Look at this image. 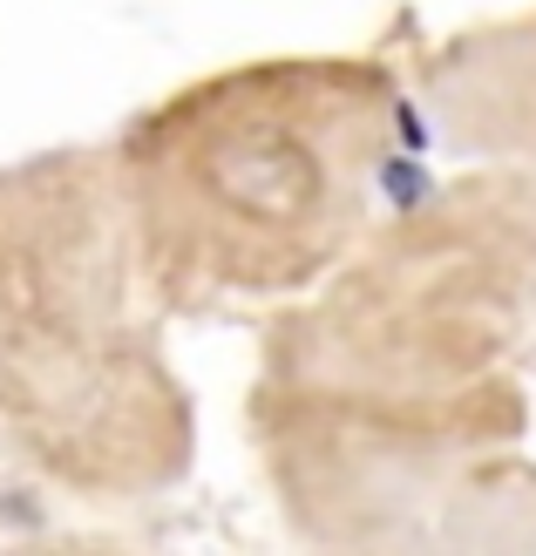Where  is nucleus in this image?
Wrapping results in <instances>:
<instances>
[{
    "label": "nucleus",
    "mask_w": 536,
    "mask_h": 556,
    "mask_svg": "<svg viewBox=\"0 0 536 556\" xmlns=\"http://www.w3.org/2000/svg\"><path fill=\"white\" fill-rule=\"evenodd\" d=\"M408 68L366 48L217 62L102 136L163 319H265L340 265L421 177Z\"/></svg>",
    "instance_id": "1"
},
{
    "label": "nucleus",
    "mask_w": 536,
    "mask_h": 556,
    "mask_svg": "<svg viewBox=\"0 0 536 556\" xmlns=\"http://www.w3.org/2000/svg\"><path fill=\"white\" fill-rule=\"evenodd\" d=\"M299 380L502 394L536 374V170L414 177L313 292L259 319V367Z\"/></svg>",
    "instance_id": "4"
},
{
    "label": "nucleus",
    "mask_w": 536,
    "mask_h": 556,
    "mask_svg": "<svg viewBox=\"0 0 536 556\" xmlns=\"http://www.w3.org/2000/svg\"><path fill=\"white\" fill-rule=\"evenodd\" d=\"M536 401L251 374L245 441L278 530L333 556H529Z\"/></svg>",
    "instance_id": "3"
},
{
    "label": "nucleus",
    "mask_w": 536,
    "mask_h": 556,
    "mask_svg": "<svg viewBox=\"0 0 536 556\" xmlns=\"http://www.w3.org/2000/svg\"><path fill=\"white\" fill-rule=\"evenodd\" d=\"M0 462L68 509H150L197 468V401L102 143L0 163Z\"/></svg>",
    "instance_id": "2"
},
{
    "label": "nucleus",
    "mask_w": 536,
    "mask_h": 556,
    "mask_svg": "<svg viewBox=\"0 0 536 556\" xmlns=\"http://www.w3.org/2000/svg\"><path fill=\"white\" fill-rule=\"evenodd\" d=\"M401 68L421 136L441 156L536 170V0L448 27Z\"/></svg>",
    "instance_id": "5"
}]
</instances>
